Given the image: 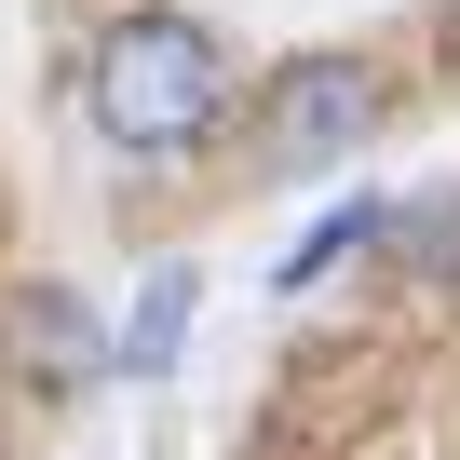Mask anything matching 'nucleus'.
Segmentation results:
<instances>
[{"label":"nucleus","mask_w":460,"mask_h":460,"mask_svg":"<svg viewBox=\"0 0 460 460\" xmlns=\"http://www.w3.org/2000/svg\"><path fill=\"white\" fill-rule=\"evenodd\" d=\"M366 122H379V82L352 68V55H298L285 82H271V109H258V176H339L352 149H366Z\"/></svg>","instance_id":"f03ea898"},{"label":"nucleus","mask_w":460,"mask_h":460,"mask_svg":"<svg viewBox=\"0 0 460 460\" xmlns=\"http://www.w3.org/2000/svg\"><path fill=\"white\" fill-rule=\"evenodd\" d=\"M190 312H203V271H149L136 285V312L109 325V366H136V379H176V352H190Z\"/></svg>","instance_id":"7ed1b4c3"},{"label":"nucleus","mask_w":460,"mask_h":460,"mask_svg":"<svg viewBox=\"0 0 460 460\" xmlns=\"http://www.w3.org/2000/svg\"><path fill=\"white\" fill-rule=\"evenodd\" d=\"M379 230H393V203H366V190H352V203H325V217L298 230V244H285V271H271V298H312L325 271H352V258L379 244Z\"/></svg>","instance_id":"20e7f679"},{"label":"nucleus","mask_w":460,"mask_h":460,"mask_svg":"<svg viewBox=\"0 0 460 460\" xmlns=\"http://www.w3.org/2000/svg\"><path fill=\"white\" fill-rule=\"evenodd\" d=\"M14 352H28L41 379H95V366H109V339H95V325H82V298H55V285H28V298H14Z\"/></svg>","instance_id":"39448f33"},{"label":"nucleus","mask_w":460,"mask_h":460,"mask_svg":"<svg viewBox=\"0 0 460 460\" xmlns=\"http://www.w3.org/2000/svg\"><path fill=\"white\" fill-rule=\"evenodd\" d=\"M82 122L122 149V163H176L230 122V41L203 14H176V0H149V14H109L95 55H82Z\"/></svg>","instance_id":"f257e3e1"}]
</instances>
